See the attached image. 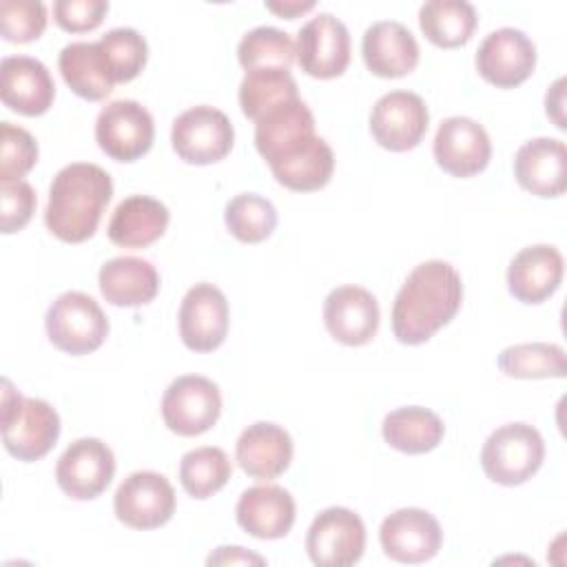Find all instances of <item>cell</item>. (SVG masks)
I'll return each mask as SVG.
<instances>
[{"instance_id": "cell-24", "label": "cell", "mask_w": 567, "mask_h": 567, "mask_svg": "<svg viewBox=\"0 0 567 567\" xmlns=\"http://www.w3.org/2000/svg\"><path fill=\"white\" fill-rule=\"evenodd\" d=\"M363 62L379 78H403L419 62V42L396 20L372 22L361 40Z\"/></svg>"}, {"instance_id": "cell-17", "label": "cell", "mask_w": 567, "mask_h": 567, "mask_svg": "<svg viewBox=\"0 0 567 567\" xmlns=\"http://www.w3.org/2000/svg\"><path fill=\"white\" fill-rule=\"evenodd\" d=\"M179 337L193 352H213L228 332V301L226 295L208 281L195 284L186 290L179 306Z\"/></svg>"}, {"instance_id": "cell-3", "label": "cell", "mask_w": 567, "mask_h": 567, "mask_svg": "<svg viewBox=\"0 0 567 567\" xmlns=\"http://www.w3.org/2000/svg\"><path fill=\"white\" fill-rule=\"evenodd\" d=\"M60 416L44 401L22 396L9 379H2V443L4 450L24 463L38 461L55 445Z\"/></svg>"}, {"instance_id": "cell-8", "label": "cell", "mask_w": 567, "mask_h": 567, "mask_svg": "<svg viewBox=\"0 0 567 567\" xmlns=\"http://www.w3.org/2000/svg\"><path fill=\"white\" fill-rule=\"evenodd\" d=\"M221 414V394L217 383L202 374L177 377L162 396V419L179 436L208 432Z\"/></svg>"}, {"instance_id": "cell-39", "label": "cell", "mask_w": 567, "mask_h": 567, "mask_svg": "<svg viewBox=\"0 0 567 567\" xmlns=\"http://www.w3.org/2000/svg\"><path fill=\"white\" fill-rule=\"evenodd\" d=\"M0 29L9 42H33L47 29V4L40 0H2Z\"/></svg>"}, {"instance_id": "cell-37", "label": "cell", "mask_w": 567, "mask_h": 567, "mask_svg": "<svg viewBox=\"0 0 567 567\" xmlns=\"http://www.w3.org/2000/svg\"><path fill=\"white\" fill-rule=\"evenodd\" d=\"M97 44L106 55L115 84L131 82L142 73L148 58V44L140 31L131 27H117L106 31Z\"/></svg>"}, {"instance_id": "cell-2", "label": "cell", "mask_w": 567, "mask_h": 567, "mask_svg": "<svg viewBox=\"0 0 567 567\" xmlns=\"http://www.w3.org/2000/svg\"><path fill=\"white\" fill-rule=\"evenodd\" d=\"M111 195L113 182L102 166L89 162L66 164L49 186L44 224L66 244L86 241L95 235Z\"/></svg>"}, {"instance_id": "cell-21", "label": "cell", "mask_w": 567, "mask_h": 567, "mask_svg": "<svg viewBox=\"0 0 567 567\" xmlns=\"http://www.w3.org/2000/svg\"><path fill=\"white\" fill-rule=\"evenodd\" d=\"M565 261L556 246L536 244L518 250L507 266V288L523 303H543L563 281Z\"/></svg>"}, {"instance_id": "cell-32", "label": "cell", "mask_w": 567, "mask_h": 567, "mask_svg": "<svg viewBox=\"0 0 567 567\" xmlns=\"http://www.w3.org/2000/svg\"><path fill=\"white\" fill-rule=\"evenodd\" d=\"M498 368L514 379H563L567 372L565 350L558 343L532 341L505 348L498 354Z\"/></svg>"}, {"instance_id": "cell-41", "label": "cell", "mask_w": 567, "mask_h": 567, "mask_svg": "<svg viewBox=\"0 0 567 567\" xmlns=\"http://www.w3.org/2000/svg\"><path fill=\"white\" fill-rule=\"evenodd\" d=\"M109 11L106 0H55L53 20L60 29L71 33H86L102 24Z\"/></svg>"}, {"instance_id": "cell-38", "label": "cell", "mask_w": 567, "mask_h": 567, "mask_svg": "<svg viewBox=\"0 0 567 567\" xmlns=\"http://www.w3.org/2000/svg\"><path fill=\"white\" fill-rule=\"evenodd\" d=\"M38 162L35 137L11 122L0 124V182L22 179Z\"/></svg>"}, {"instance_id": "cell-16", "label": "cell", "mask_w": 567, "mask_h": 567, "mask_svg": "<svg viewBox=\"0 0 567 567\" xmlns=\"http://www.w3.org/2000/svg\"><path fill=\"white\" fill-rule=\"evenodd\" d=\"M383 554L403 565L434 558L443 543L439 520L421 507H401L383 518L379 529Z\"/></svg>"}, {"instance_id": "cell-40", "label": "cell", "mask_w": 567, "mask_h": 567, "mask_svg": "<svg viewBox=\"0 0 567 567\" xmlns=\"http://www.w3.org/2000/svg\"><path fill=\"white\" fill-rule=\"evenodd\" d=\"M35 190L29 182H2L0 184V230L4 235L22 230L35 210Z\"/></svg>"}, {"instance_id": "cell-29", "label": "cell", "mask_w": 567, "mask_h": 567, "mask_svg": "<svg viewBox=\"0 0 567 567\" xmlns=\"http://www.w3.org/2000/svg\"><path fill=\"white\" fill-rule=\"evenodd\" d=\"M383 441L403 454H425L434 450L445 434V425L427 408L405 405L392 410L381 425Z\"/></svg>"}, {"instance_id": "cell-34", "label": "cell", "mask_w": 567, "mask_h": 567, "mask_svg": "<svg viewBox=\"0 0 567 567\" xmlns=\"http://www.w3.org/2000/svg\"><path fill=\"white\" fill-rule=\"evenodd\" d=\"M233 474V465L221 447L204 445L186 452L179 463V483L193 498H208L219 492Z\"/></svg>"}, {"instance_id": "cell-30", "label": "cell", "mask_w": 567, "mask_h": 567, "mask_svg": "<svg viewBox=\"0 0 567 567\" xmlns=\"http://www.w3.org/2000/svg\"><path fill=\"white\" fill-rule=\"evenodd\" d=\"M476 22V9L465 0H430L419 9L421 31L441 49H456L470 42Z\"/></svg>"}, {"instance_id": "cell-25", "label": "cell", "mask_w": 567, "mask_h": 567, "mask_svg": "<svg viewBox=\"0 0 567 567\" xmlns=\"http://www.w3.org/2000/svg\"><path fill=\"white\" fill-rule=\"evenodd\" d=\"M235 458L239 467L252 478H277L288 470L292 461V439L281 425L257 421L239 434Z\"/></svg>"}, {"instance_id": "cell-4", "label": "cell", "mask_w": 567, "mask_h": 567, "mask_svg": "<svg viewBox=\"0 0 567 567\" xmlns=\"http://www.w3.org/2000/svg\"><path fill=\"white\" fill-rule=\"evenodd\" d=\"M545 458L540 432L529 423H505L496 427L481 450L485 476L498 485H520L529 481Z\"/></svg>"}, {"instance_id": "cell-14", "label": "cell", "mask_w": 567, "mask_h": 567, "mask_svg": "<svg viewBox=\"0 0 567 567\" xmlns=\"http://www.w3.org/2000/svg\"><path fill=\"white\" fill-rule=\"evenodd\" d=\"M474 62L485 82L498 89H514L532 75L536 47L520 29L501 27L483 38Z\"/></svg>"}, {"instance_id": "cell-42", "label": "cell", "mask_w": 567, "mask_h": 567, "mask_svg": "<svg viewBox=\"0 0 567 567\" xmlns=\"http://www.w3.org/2000/svg\"><path fill=\"white\" fill-rule=\"evenodd\" d=\"M208 565H266V558H261L259 554L246 551L244 547H217L208 558Z\"/></svg>"}, {"instance_id": "cell-15", "label": "cell", "mask_w": 567, "mask_h": 567, "mask_svg": "<svg viewBox=\"0 0 567 567\" xmlns=\"http://www.w3.org/2000/svg\"><path fill=\"white\" fill-rule=\"evenodd\" d=\"M297 62L312 78H339L350 62V33L346 24L328 11L310 18L297 33Z\"/></svg>"}, {"instance_id": "cell-20", "label": "cell", "mask_w": 567, "mask_h": 567, "mask_svg": "<svg viewBox=\"0 0 567 567\" xmlns=\"http://www.w3.org/2000/svg\"><path fill=\"white\" fill-rule=\"evenodd\" d=\"M0 97L11 111L35 117L51 109L55 84L38 58L7 55L0 62Z\"/></svg>"}, {"instance_id": "cell-10", "label": "cell", "mask_w": 567, "mask_h": 567, "mask_svg": "<svg viewBox=\"0 0 567 567\" xmlns=\"http://www.w3.org/2000/svg\"><path fill=\"white\" fill-rule=\"evenodd\" d=\"M153 137V115L135 100H113L97 113V146L117 162H135L146 155Z\"/></svg>"}, {"instance_id": "cell-33", "label": "cell", "mask_w": 567, "mask_h": 567, "mask_svg": "<svg viewBox=\"0 0 567 567\" xmlns=\"http://www.w3.org/2000/svg\"><path fill=\"white\" fill-rule=\"evenodd\" d=\"M275 179L297 193L323 188L334 171V153L323 137H317L303 153L270 168Z\"/></svg>"}, {"instance_id": "cell-1", "label": "cell", "mask_w": 567, "mask_h": 567, "mask_svg": "<svg viewBox=\"0 0 567 567\" xmlns=\"http://www.w3.org/2000/svg\"><path fill=\"white\" fill-rule=\"evenodd\" d=\"M463 301V281L456 268L430 259L408 275L392 306V332L405 346L425 343L450 323Z\"/></svg>"}, {"instance_id": "cell-22", "label": "cell", "mask_w": 567, "mask_h": 567, "mask_svg": "<svg viewBox=\"0 0 567 567\" xmlns=\"http://www.w3.org/2000/svg\"><path fill=\"white\" fill-rule=\"evenodd\" d=\"M516 182L538 197H558L567 188V148L556 137L527 140L514 155Z\"/></svg>"}, {"instance_id": "cell-7", "label": "cell", "mask_w": 567, "mask_h": 567, "mask_svg": "<svg viewBox=\"0 0 567 567\" xmlns=\"http://www.w3.org/2000/svg\"><path fill=\"white\" fill-rule=\"evenodd\" d=\"M317 137L315 115L301 97L272 106L255 122V146L270 168L292 159Z\"/></svg>"}, {"instance_id": "cell-18", "label": "cell", "mask_w": 567, "mask_h": 567, "mask_svg": "<svg viewBox=\"0 0 567 567\" xmlns=\"http://www.w3.org/2000/svg\"><path fill=\"white\" fill-rule=\"evenodd\" d=\"M432 151L436 164L445 173L454 177H472L489 164L492 142L476 120L452 115L439 124Z\"/></svg>"}, {"instance_id": "cell-44", "label": "cell", "mask_w": 567, "mask_h": 567, "mask_svg": "<svg viewBox=\"0 0 567 567\" xmlns=\"http://www.w3.org/2000/svg\"><path fill=\"white\" fill-rule=\"evenodd\" d=\"M315 7V0H268L266 2V9L281 16V18H297L306 11H310Z\"/></svg>"}, {"instance_id": "cell-13", "label": "cell", "mask_w": 567, "mask_h": 567, "mask_svg": "<svg viewBox=\"0 0 567 567\" xmlns=\"http://www.w3.org/2000/svg\"><path fill=\"white\" fill-rule=\"evenodd\" d=\"M115 456L106 443L93 436L73 441L55 465L60 489L75 501L97 498L113 481Z\"/></svg>"}, {"instance_id": "cell-19", "label": "cell", "mask_w": 567, "mask_h": 567, "mask_svg": "<svg viewBox=\"0 0 567 567\" xmlns=\"http://www.w3.org/2000/svg\"><path fill=\"white\" fill-rule=\"evenodd\" d=\"M323 323L343 346H365L379 330V303L361 286H339L323 301Z\"/></svg>"}, {"instance_id": "cell-12", "label": "cell", "mask_w": 567, "mask_h": 567, "mask_svg": "<svg viewBox=\"0 0 567 567\" xmlns=\"http://www.w3.org/2000/svg\"><path fill=\"white\" fill-rule=\"evenodd\" d=\"M430 124V111L421 95L412 91H390L370 111V133L388 151L403 153L414 148Z\"/></svg>"}, {"instance_id": "cell-28", "label": "cell", "mask_w": 567, "mask_h": 567, "mask_svg": "<svg viewBox=\"0 0 567 567\" xmlns=\"http://www.w3.org/2000/svg\"><path fill=\"white\" fill-rule=\"evenodd\" d=\"M60 73L71 91L89 102L104 100L113 86V73L97 42H71L60 51Z\"/></svg>"}, {"instance_id": "cell-27", "label": "cell", "mask_w": 567, "mask_h": 567, "mask_svg": "<svg viewBox=\"0 0 567 567\" xmlns=\"http://www.w3.org/2000/svg\"><path fill=\"white\" fill-rule=\"evenodd\" d=\"M102 297L120 308L144 306L155 299L159 290V275L155 266L142 257H113L102 264L100 275Z\"/></svg>"}, {"instance_id": "cell-43", "label": "cell", "mask_w": 567, "mask_h": 567, "mask_svg": "<svg viewBox=\"0 0 567 567\" xmlns=\"http://www.w3.org/2000/svg\"><path fill=\"white\" fill-rule=\"evenodd\" d=\"M563 86H565V80H563V78H558V80L549 86V91H547V95H545V111H547V115L556 122V126L565 131L567 124H565V115H563Z\"/></svg>"}, {"instance_id": "cell-26", "label": "cell", "mask_w": 567, "mask_h": 567, "mask_svg": "<svg viewBox=\"0 0 567 567\" xmlns=\"http://www.w3.org/2000/svg\"><path fill=\"white\" fill-rule=\"evenodd\" d=\"M171 221L166 204L148 195L122 199L109 219V239L122 248H144L157 241Z\"/></svg>"}, {"instance_id": "cell-9", "label": "cell", "mask_w": 567, "mask_h": 567, "mask_svg": "<svg viewBox=\"0 0 567 567\" xmlns=\"http://www.w3.org/2000/svg\"><path fill=\"white\" fill-rule=\"evenodd\" d=\"M365 549V525L348 507L319 512L306 534V551L317 567H350Z\"/></svg>"}, {"instance_id": "cell-36", "label": "cell", "mask_w": 567, "mask_h": 567, "mask_svg": "<svg viewBox=\"0 0 567 567\" xmlns=\"http://www.w3.org/2000/svg\"><path fill=\"white\" fill-rule=\"evenodd\" d=\"M224 221L235 239L259 244L272 235L277 226V208L270 199L257 193H241L226 204Z\"/></svg>"}, {"instance_id": "cell-11", "label": "cell", "mask_w": 567, "mask_h": 567, "mask_svg": "<svg viewBox=\"0 0 567 567\" xmlns=\"http://www.w3.org/2000/svg\"><path fill=\"white\" fill-rule=\"evenodd\" d=\"M113 509L117 520L131 529H155L171 520L175 489L159 472H133L115 489Z\"/></svg>"}, {"instance_id": "cell-31", "label": "cell", "mask_w": 567, "mask_h": 567, "mask_svg": "<svg viewBox=\"0 0 567 567\" xmlns=\"http://www.w3.org/2000/svg\"><path fill=\"white\" fill-rule=\"evenodd\" d=\"M292 97H299V93H297V82L288 69H275V66L252 69V71H246L239 84L241 113L255 122L272 106Z\"/></svg>"}, {"instance_id": "cell-5", "label": "cell", "mask_w": 567, "mask_h": 567, "mask_svg": "<svg viewBox=\"0 0 567 567\" xmlns=\"http://www.w3.org/2000/svg\"><path fill=\"white\" fill-rule=\"evenodd\" d=\"M49 341L73 357L97 350L109 334V319L100 303L80 290L62 292L44 317Z\"/></svg>"}, {"instance_id": "cell-23", "label": "cell", "mask_w": 567, "mask_h": 567, "mask_svg": "<svg viewBox=\"0 0 567 567\" xmlns=\"http://www.w3.org/2000/svg\"><path fill=\"white\" fill-rule=\"evenodd\" d=\"M295 498L279 485H252L248 487L235 507L237 525L255 538L275 540L284 538L295 523Z\"/></svg>"}, {"instance_id": "cell-35", "label": "cell", "mask_w": 567, "mask_h": 567, "mask_svg": "<svg viewBox=\"0 0 567 567\" xmlns=\"http://www.w3.org/2000/svg\"><path fill=\"white\" fill-rule=\"evenodd\" d=\"M297 58V44L290 33L277 27H255L237 44V60L246 71L275 66L288 69Z\"/></svg>"}, {"instance_id": "cell-6", "label": "cell", "mask_w": 567, "mask_h": 567, "mask_svg": "<svg viewBox=\"0 0 567 567\" xmlns=\"http://www.w3.org/2000/svg\"><path fill=\"white\" fill-rule=\"evenodd\" d=\"M235 142L228 115L215 106L199 104L179 113L171 128V144L186 164H215L224 159Z\"/></svg>"}]
</instances>
